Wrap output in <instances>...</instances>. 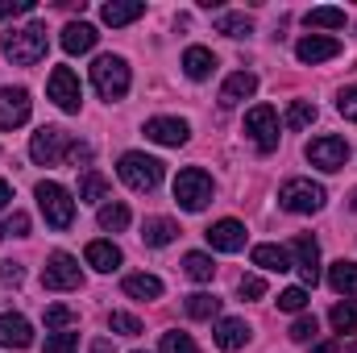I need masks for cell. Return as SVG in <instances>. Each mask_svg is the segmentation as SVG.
Wrapping results in <instances>:
<instances>
[{
    "mask_svg": "<svg viewBox=\"0 0 357 353\" xmlns=\"http://www.w3.org/2000/svg\"><path fill=\"white\" fill-rule=\"evenodd\" d=\"M316 333H320V324H316V316H299V320L291 324V341H299V345H303V341H312Z\"/></svg>",
    "mask_w": 357,
    "mask_h": 353,
    "instance_id": "41",
    "label": "cell"
},
{
    "mask_svg": "<svg viewBox=\"0 0 357 353\" xmlns=\"http://www.w3.org/2000/svg\"><path fill=\"white\" fill-rule=\"evenodd\" d=\"M187 121H178V117H154V121H146V137L150 142H158V146H183L187 142Z\"/></svg>",
    "mask_w": 357,
    "mask_h": 353,
    "instance_id": "15",
    "label": "cell"
},
{
    "mask_svg": "<svg viewBox=\"0 0 357 353\" xmlns=\"http://www.w3.org/2000/svg\"><path fill=\"white\" fill-rule=\"evenodd\" d=\"M316 121V104L312 100H291L287 108V129H307Z\"/></svg>",
    "mask_w": 357,
    "mask_h": 353,
    "instance_id": "35",
    "label": "cell"
},
{
    "mask_svg": "<svg viewBox=\"0 0 357 353\" xmlns=\"http://www.w3.org/2000/svg\"><path fill=\"white\" fill-rule=\"evenodd\" d=\"M79 350V333H50L46 337V345H42V353H75Z\"/></svg>",
    "mask_w": 357,
    "mask_h": 353,
    "instance_id": "36",
    "label": "cell"
},
{
    "mask_svg": "<svg viewBox=\"0 0 357 353\" xmlns=\"http://www.w3.org/2000/svg\"><path fill=\"white\" fill-rule=\"evenodd\" d=\"M303 21L312 29H345V8H312Z\"/></svg>",
    "mask_w": 357,
    "mask_h": 353,
    "instance_id": "33",
    "label": "cell"
},
{
    "mask_svg": "<svg viewBox=\"0 0 357 353\" xmlns=\"http://www.w3.org/2000/svg\"><path fill=\"white\" fill-rule=\"evenodd\" d=\"M337 350H341L337 341H324V345H316V350H312V353H337Z\"/></svg>",
    "mask_w": 357,
    "mask_h": 353,
    "instance_id": "48",
    "label": "cell"
},
{
    "mask_svg": "<svg viewBox=\"0 0 357 353\" xmlns=\"http://www.w3.org/2000/svg\"><path fill=\"white\" fill-rule=\"evenodd\" d=\"M349 353H357V345H354V350H349Z\"/></svg>",
    "mask_w": 357,
    "mask_h": 353,
    "instance_id": "50",
    "label": "cell"
},
{
    "mask_svg": "<svg viewBox=\"0 0 357 353\" xmlns=\"http://www.w3.org/2000/svg\"><path fill=\"white\" fill-rule=\"evenodd\" d=\"M295 54H299V63H328V59L341 54V42L337 38H324V33H312V38H299Z\"/></svg>",
    "mask_w": 357,
    "mask_h": 353,
    "instance_id": "16",
    "label": "cell"
},
{
    "mask_svg": "<svg viewBox=\"0 0 357 353\" xmlns=\"http://www.w3.org/2000/svg\"><path fill=\"white\" fill-rule=\"evenodd\" d=\"M91 88L100 91V100H121L129 91V63L121 54H100L91 63Z\"/></svg>",
    "mask_w": 357,
    "mask_h": 353,
    "instance_id": "2",
    "label": "cell"
},
{
    "mask_svg": "<svg viewBox=\"0 0 357 353\" xmlns=\"http://www.w3.org/2000/svg\"><path fill=\"white\" fill-rule=\"evenodd\" d=\"M71 137H67V129H59V125H42L33 137H29V158L38 163V167H59L67 154H71Z\"/></svg>",
    "mask_w": 357,
    "mask_h": 353,
    "instance_id": "6",
    "label": "cell"
},
{
    "mask_svg": "<svg viewBox=\"0 0 357 353\" xmlns=\"http://www.w3.org/2000/svg\"><path fill=\"white\" fill-rule=\"evenodd\" d=\"M162 353H199V345L187 333H162Z\"/></svg>",
    "mask_w": 357,
    "mask_h": 353,
    "instance_id": "38",
    "label": "cell"
},
{
    "mask_svg": "<svg viewBox=\"0 0 357 353\" xmlns=\"http://www.w3.org/2000/svg\"><path fill=\"white\" fill-rule=\"evenodd\" d=\"M183 71H187V80H208L216 71V54L208 46H187L183 50Z\"/></svg>",
    "mask_w": 357,
    "mask_h": 353,
    "instance_id": "22",
    "label": "cell"
},
{
    "mask_svg": "<svg viewBox=\"0 0 357 353\" xmlns=\"http://www.w3.org/2000/svg\"><path fill=\"white\" fill-rule=\"evenodd\" d=\"M0 278L17 287V283H21V266H17V262H0Z\"/></svg>",
    "mask_w": 357,
    "mask_h": 353,
    "instance_id": "46",
    "label": "cell"
},
{
    "mask_svg": "<svg viewBox=\"0 0 357 353\" xmlns=\"http://www.w3.org/2000/svg\"><path fill=\"white\" fill-rule=\"evenodd\" d=\"M96 42H100V33H96V25H88V21H67L63 25V50L67 54H88Z\"/></svg>",
    "mask_w": 357,
    "mask_h": 353,
    "instance_id": "19",
    "label": "cell"
},
{
    "mask_svg": "<svg viewBox=\"0 0 357 353\" xmlns=\"http://www.w3.org/2000/svg\"><path fill=\"white\" fill-rule=\"evenodd\" d=\"M183 274H187V278H195V283H212L216 266H212L208 254H187V258H183Z\"/></svg>",
    "mask_w": 357,
    "mask_h": 353,
    "instance_id": "34",
    "label": "cell"
},
{
    "mask_svg": "<svg viewBox=\"0 0 357 353\" xmlns=\"http://www.w3.org/2000/svg\"><path fill=\"white\" fill-rule=\"evenodd\" d=\"M175 204L183 212H204L212 204V175L199 167H187L175 179Z\"/></svg>",
    "mask_w": 357,
    "mask_h": 353,
    "instance_id": "4",
    "label": "cell"
},
{
    "mask_svg": "<svg viewBox=\"0 0 357 353\" xmlns=\"http://www.w3.org/2000/svg\"><path fill=\"white\" fill-rule=\"evenodd\" d=\"M328 324H333L337 333H357V299L337 303V308L328 312Z\"/></svg>",
    "mask_w": 357,
    "mask_h": 353,
    "instance_id": "32",
    "label": "cell"
},
{
    "mask_svg": "<svg viewBox=\"0 0 357 353\" xmlns=\"http://www.w3.org/2000/svg\"><path fill=\"white\" fill-rule=\"evenodd\" d=\"M8 200H13V187H8V183L0 179V208H8Z\"/></svg>",
    "mask_w": 357,
    "mask_h": 353,
    "instance_id": "47",
    "label": "cell"
},
{
    "mask_svg": "<svg viewBox=\"0 0 357 353\" xmlns=\"http://www.w3.org/2000/svg\"><path fill=\"white\" fill-rule=\"evenodd\" d=\"M46 91H50V100H54L63 112H79V104H84L79 75H75L71 67H54V71H50V84H46Z\"/></svg>",
    "mask_w": 357,
    "mask_h": 353,
    "instance_id": "11",
    "label": "cell"
},
{
    "mask_svg": "<svg viewBox=\"0 0 357 353\" xmlns=\"http://www.w3.org/2000/svg\"><path fill=\"white\" fill-rule=\"evenodd\" d=\"M29 108H33V100H29L25 88H0V129L25 125L29 121Z\"/></svg>",
    "mask_w": 357,
    "mask_h": 353,
    "instance_id": "12",
    "label": "cell"
},
{
    "mask_svg": "<svg viewBox=\"0 0 357 353\" xmlns=\"http://www.w3.org/2000/svg\"><path fill=\"white\" fill-rule=\"evenodd\" d=\"M337 108H341V117H345V121H357V84H349V88L341 91Z\"/></svg>",
    "mask_w": 357,
    "mask_h": 353,
    "instance_id": "44",
    "label": "cell"
},
{
    "mask_svg": "<svg viewBox=\"0 0 357 353\" xmlns=\"http://www.w3.org/2000/svg\"><path fill=\"white\" fill-rule=\"evenodd\" d=\"M17 13H33V0H0V17H17Z\"/></svg>",
    "mask_w": 357,
    "mask_h": 353,
    "instance_id": "45",
    "label": "cell"
},
{
    "mask_svg": "<svg viewBox=\"0 0 357 353\" xmlns=\"http://www.w3.org/2000/svg\"><path fill=\"white\" fill-rule=\"evenodd\" d=\"M96 220H100V229L121 233V229H129V208H125V204H104V208L96 212Z\"/></svg>",
    "mask_w": 357,
    "mask_h": 353,
    "instance_id": "31",
    "label": "cell"
},
{
    "mask_svg": "<svg viewBox=\"0 0 357 353\" xmlns=\"http://www.w3.org/2000/svg\"><path fill=\"white\" fill-rule=\"evenodd\" d=\"M46 50H50L46 25H25V29L4 33V54H8V63H17V67H33V63H42Z\"/></svg>",
    "mask_w": 357,
    "mask_h": 353,
    "instance_id": "1",
    "label": "cell"
},
{
    "mask_svg": "<svg viewBox=\"0 0 357 353\" xmlns=\"http://www.w3.org/2000/svg\"><path fill=\"white\" fill-rule=\"evenodd\" d=\"M216 33H225V38H245V33H254V21H250L245 13H220V17H216Z\"/></svg>",
    "mask_w": 357,
    "mask_h": 353,
    "instance_id": "29",
    "label": "cell"
},
{
    "mask_svg": "<svg viewBox=\"0 0 357 353\" xmlns=\"http://www.w3.org/2000/svg\"><path fill=\"white\" fill-rule=\"evenodd\" d=\"M108 195V179L100 175V171H84L79 175V200L84 204H100Z\"/></svg>",
    "mask_w": 357,
    "mask_h": 353,
    "instance_id": "30",
    "label": "cell"
},
{
    "mask_svg": "<svg viewBox=\"0 0 357 353\" xmlns=\"http://www.w3.org/2000/svg\"><path fill=\"white\" fill-rule=\"evenodd\" d=\"M212 337H216V345H220V350L233 353V350H245V345H250L254 329H250L241 316H225V320L216 324V333H212Z\"/></svg>",
    "mask_w": 357,
    "mask_h": 353,
    "instance_id": "18",
    "label": "cell"
},
{
    "mask_svg": "<svg viewBox=\"0 0 357 353\" xmlns=\"http://www.w3.org/2000/svg\"><path fill=\"white\" fill-rule=\"evenodd\" d=\"M84 283V270H79V262L71 258V254H50L46 258V266H42V287L46 291H75Z\"/></svg>",
    "mask_w": 357,
    "mask_h": 353,
    "instance_id": "8",
    "label": "cell"
},
{
    "mask_svg": "<svg viewBox=\"0 0 357 353\" xmlns=\"http://www.w3.org/2000/svg\"><path fill=\"white\" fill-rule=\"evenodd\" d=\"M0 345H4V350H29V345H33V329H29V320L4 312V316H0Z\"/></svg>",
    "mask_w": 357,
    "mask_h": 353,
    "instance_id": "17",
    "label": "cell"
},
{
    "mask_svg": "<svg viewBox=\"0 0 357 353\" xmlns=\"http://www.w3.org/2000/svg\"><path fill=\"white\" fill-rule=\"evenodd\" d=\"M38 208L50 229H71V220H75V200L63 183H50V179L38 183Z\"/></svg>",
    "mask_w": 357,
    "mask_h": 353,
    "instance_id": "3",
    "label": "cell"
},
{
    "mask_svg": "<svg viewBox=\"0 0 357 353\" xmlns=\"http://www.w3.org/2000/svg\"><path fill=\"white\" fill-rule=\"evenodd\" d=\"M349 208H354V212H357V187H354V195H349Z\"/></svg>",
    "mask_w": 357,
    "mask_h": 353,
    "instance_id": "49",
    "label": "cell"
},
{
    "mask_svg": "<svg viewBox=\"0 0 357 353\" xmlns=\"http://www.w3.org/2000/svg\"><path fill=\"white\" fill-rule=\"evenodd\" d=\"M307 163H312V167H320V171H341V167L349 163V142H345V137L324 133V137L307 142Z\"/></svg>",
    "mask_w": 357,
    "mask_h": 353,
    "instance_id": "10",
    "label": "cell"
},
{
    "mask_svg": "<svg viewBox=\"0 0 357 353\" xmlns=\"http://www.w3.org/2000/svg\"><path fill=\"white\" fill-rule=\"evenodd\" d=\"M245 133L254 137V146L270 154V150H278V112L270 108V104H254L250 112H245Z\"/></svg>",
    "mask_w": 357,
    "mask_h": 353,
    "instance_id": "9",
    "label": "cell"
},
{
    "mask_svg": "<svg viewBox=\"0 0 357 353\" xmlns=\"http://www.w3.org/2000/svg\"><path fill=\"white\" fill-rule=\"evenodd\" d=\"M175 237H178V225H175V220H167V216H150V220L142 225V241H146V246H154V250L171 246Z\"/></svg>",
    "mask_w": 357,
    "mask_h": 353,
    "instance_id": "23",
    "label": "cell"
},
{
    "mask_svg": "<svg viewBox=\"0 0 357 353\" xmlns=\"http://www.w3.org/2000/svg\"><path fill=\"white\" fill-rule=\"evenodd\" d=\"M291 258H295V266H299V278H303V287H316L320 283V270H316V262H320V246L307 237V233H299L295 241H291V250H287Z\"/></svg>",
    "mask_w": 357,
    "mask_h": 353,
    "instance_id": "13",
    "label": "cell"
},
{
    "mask_svg": "<svg viewBox=\"0 0 357 353\" xmlns=\"http://www.w3.org/2000/svg\"><path fill=\"white\" fill-rule=\"evenodd\" d=\"M204 237H208V246L220 250V254H237V250H245V225H241V220H216Z\"/></svg>",
    "mask_w": 357,
    "mask_h": 353,
    "instance_id": "14",
    "label": "cell"
},
{
    "mask_svg": "<svg viewBox=\"0 0 357 353\" xmlns=\"http://www.w3.org/2000/svg\"><path fill=\"white\" fill-rule=\"evenodd\" d=\"M237 291H241V299H262V295H266V283H262L258 274H245V278L237 283Z\"/></svg>",
    "mask_w": 357,
    "mask_h": 353,
    "instance_id": "43",
    "label": "cell"
},
{
    "mask_svg": "<svg viewBox=\"0 0 357 353\" xmlns=\"http://www.w3.org/2000/svg\"><path fill=\"white\" fill-rule=\"evenodd\" d=\"M328 287L333 291H341V295H357V266L354 262H333L328 266Z\"/></svg>",
    "mask_w": 357,
    "mask_h": 353,
    "instance_id": "26",
    "label": "cell"
},
{
    "mask_svg": "<svg viewBox=\"0 0 357 353\" xmlns=\"http://www.w3.org/2000/svg\"><path fill=\"white\" fill-rule=\"evenodd\" d=\"M25 233H29V216H25V212H13V216L0 225V241H4V237H25Z\"/></svg>",
    "mask_w": 357,
    "mask_h": 353,
    "instance_id": "42",
    "label": "cell"
},
{
    "mask_svg": "<svg viewBox=\"0 0 357 353\" xmlns=\"http://www.w3.org/2000/svg\"><path fill=\"white\" fill-rule=\"evenodd\" d=\"M254 91H258V75H254V71H237V75L225 80V88H220V104H225V108H237V104L250 100Z\"/></svg>",
    "mask_w": 357,
    "mask_h": 353,
    "instance_id": "20",
    "label": "cell"
},
{
    "mask_svg": "<svg viewBox=\"0 0 357 353\" xmlns=\"http://www.w3.org/2000/svg\"><path fill=\"white\" fill-rule=\"evenodd\" d=\"M183 308H187V316H191V320H212V316L220 312V299H216V295H208V291H195V295H187V303H183Z\"/></svg>",
    "mask_w": 357,
    "mask_h": 353,
    "instance_id": "28",
    "label": "cell"
},
{
    "mask_svg": "<svg viewBox=\"0 0 357 353\" xmlns=\"http://www.w3.org/2000/svg\"><path fill=\"white\" fill-rule=\"evenodd\" d=\"M116 175H121L125 187H133V191H154V187L162 183V163H158V158H150V154L129 150V154H121Z\"/></svg>",
    "mask_w": 357,
    "mask_h": 353,
    "instance_id": "5",
    "label": "cell"
},
{
    "mask_svg": "<svg viewBox=\"0 0 357 353\" xmlns=\"http://www.w3.org/2000/svg\"><path fill=\"white\" fill-rule=\"evenodd\" d=\"M324 200H328V191H324L320 183H312V179H287V183L278 187V204H282L287 212H299V216L320 212Z\"/></svg>",
    "mask_w": 357,
    "mask_h": 353,
    "instance_id": "7",
    "label": "cell"
},
{
    "mask_svg": "<svg viewBox=\"0 0 357 353\" xmlns=\"http://www.w3.org/2000/svg\"><path fill=\"white\" fill-rule=\"evenodd\" d=\"M121 291H125L129 299H158V295H162V278H158V274H129V278L121 283Z\"/></svg>",
    "mask_w": 357,
    "mask_h": 353,
    "instance_id": "24",
    "label": "cell"
},
{
    "mask_svg": "<svg viewBox=\"0 0 357 353\" xmlns=\"http://www.w3.org/2000/svg\"><path fill=\"white\" fill-rule=\"evenodd\" d=\"M146 13V4L142 0H108L104 8H100V17H104V25H112V29H121V25H129V21H137Z\"/></svg>",
    "mask_w": 357,
    "mask_h": 353,
    "instance_id": "21",
    "label": "cell"
},
{
    "mask_svg": "<svg viewBox=\"0 0 357 353\" xmlns=\"http://www.w3.org/2000/svg\"><path fill=\"white\" fill-rule=\"evenodd\" d=\"M108 329L121 333V337H137V333H142V320L129 316V312H112V316H108Z\"/></svg>",
    "mask_w": 357,
    "mask_h": 353,
    "instance_id": "37",
    "label": "cell"
},
{
    "mask_svg": "<svg viewBox=\"0 0 357 353\" xmlns=\"http://www.w3.org/2000/svg\"><path fill=\"white\" fill-rule=\"evenodd\" d=\"M71 320H75V312H71V308H63V303H50V308H46V329L63 333Z\"/></svg>",
    "mask_w": 357,
    "mask_h": 353,
    "instance_id": "40",
    "label": "cell"
},
{
    "mask_svg": "<svg viewBox=\"0 0 357 353\" xmlns=\"http://www.w3.org/2000/svg\"><path fill=\"white\" fill-rule=\"evenodd\" d=\"M84 258H88L91 270H104V274H108V270L121 266V250H116L112 241H91L88 250H84Z\"/></svg>",
    "mask_w": 357,
    "mask_h": 353,
    "instance_id": "25",
    "label": "cell"
},
{
    "mask_svg": "<svg viewBox=\"0 0 357 353\" xmlns=\"http://www.w3.org/2000/svg\"><path fill=\"white\" fill-rule=\"evenodd\" d=\"M278 308H282V312H303V308H307V291H303V287H287V291L278 295Z\"/></svg>",
    "mask_w": 357,
    "mask_h": 353,
    "instance_id": "39",
    "label": "cell"
},
{
    "mask_svg": "<svg viewBox=\"0 0 357 353\" xmlns=\"http://www.w3.org/2000/svg\"><path fill=\"white\" fill-rule=\"evenodd\" d=\"M254 266H262V270H291V254L282 250V246H254Z\"/></svg>",
    "mask_w": 357,
    "mask_h": 353,
    "instance_id": "27",
    "label": "cell"
}]
</instances>
